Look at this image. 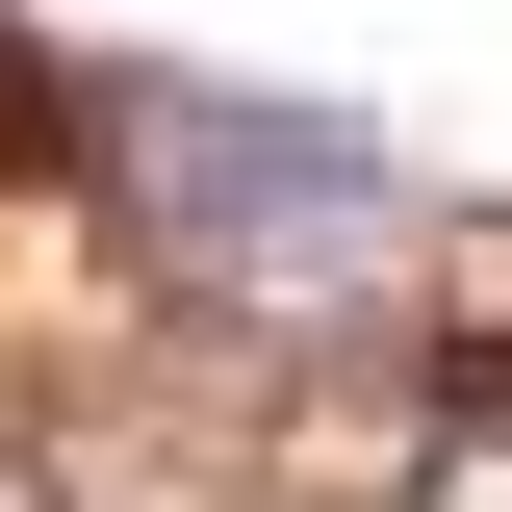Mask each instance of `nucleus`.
I'll return each instance as SVG.
<instances>
[{
  "label": "nucleus",
  "instance_id": "1",
  "mask_svg": "<svg viewBox=\"0 0 512 512\" xmlns=\"http://www.w3.org/2000/svg\"><path fill=\"white\" fill-rule=\"evenodd\" d=\"M128 205L180 231V282H359L410 231V180L333 103H128Z\"/></svg>",
  "mask_w": 512,
  "mask_h": 512
}]
</instances>
